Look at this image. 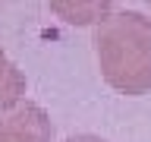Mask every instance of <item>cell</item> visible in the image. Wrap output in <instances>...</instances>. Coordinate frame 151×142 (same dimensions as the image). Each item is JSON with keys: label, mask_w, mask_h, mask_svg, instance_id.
Returning a JSON list of instances; mask_svg holds the SVG:
<instances>
[{"label": "cell", "mask_w": 151, "mask_h": 142, "mask_svg": "<svg viewBox=\"0 0 151 142\" xmlns=\"http://www.w3.org/2000/svg\"><path fill=\"white\" fill-rule=\"evenodd\" d=\"M94 54L107 85L123 95L151 92V19L135 9H113L94 25Z\"/></svg>", "instance_id": "6da1fadb"}, {"label": "cell", "mask_w": 151, "mask_h": 142, "mask_svg": "<svg viewBox=\"0 0 151 142\" xmlns=\"http://www.w3.org/2000/svg\"><path fill=\"white\" fill-rule=\"evenodd\" d=\"M0 142H54V123L35 101H19L0 111Z\"/></svg>", "instance_id": "7a4b0ae2"}, {"label": "cell", "mask_w": 151, "mask_h": 142, "mask_svg": "<svg viewBox=\"0 0 151 142\" xmlns=\"http://www.w3.org/2000/svg\"><path fill=\"white\" fill-rule=\"evenodd\" d=\"M25 73L19 70L6 54H3V47H0V111H9L13 104H19L25 98Z\"/></svg>", "instance_id": "3957f363"}, {"label": "cell", "mask_w": 151, "mask_h": 142, "mask_svg": "<svg viewBox=\"0 0 151 142\" xmlns=\"http://www.w3.org/2000/svg\"><path fill=\"white\" fill-rule=\"evenodd\" d=\"M63 142H107V139L94 136V133H76V136H66Z\"/></svg>", "instance_id": "277c9868"}]
</instances>
